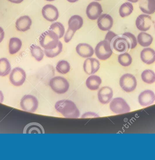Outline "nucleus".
Wrapping results in <instances>:
<instances>
[{
  "instance_id": "obj_24",
  "label": "nucleus",
  "mask_w": 155,
  "mask_h": 160,
  "mask_svg": "<svg viewBox=\"0 0 155 160\" xmlns=\"http://www.w3.org/2000/svg\"><path fill=\"white\" fill-rule=\"evenodd\" d=\"M153 37L145 32H141L137 36V42L141 46L147 47L149 46L153 42Z\"/></svg>"
},
{
  "instance_id": "obj_8",
  "label": "nucleus",
  "mask_w": 155,
  "mask_h": 160,
  "mask_svg": "<svg viewBox=\"0 0 155 160\" xmlns=\"http://www.w3.org/2000/svg\"><path fill=\"white\" fill-rule=\"evenodd\" d=\"M25 71L19 67L14 68L9 76V80L12 85L16 87L21 86L26 79Z\"/></svg>"
},
{
  "instance_id": "obj_11",
  "label": "nucleus",
  "mask_w": 155,
  "mask_h": 160,
  "mask_svg": "<svg viewBox=\"0 0 155 160\" xmlns=\"http://www.w3.org/2000/svg\"><path fill=\"white\" fill-rule=\"evenodd\" d=\"M152 21L151 18L148 15L141 14L136 18L135 25L136 28L141 31L146 32L151 28Z\"/></svg>"
},
{
  "instance_id": "obj_38",
  "label": "nucleus",
  "mask_w": 155,
  "mask_h": 160,
  "mask_svg": "<svg viewBox=\"0 0 155 160\" xmlns=\"http://www.w3.org/2000/svg\"><path fill=\"white\" fill-rule=\"evenodd\" d=\"M8 1L12 3H16V4H19L23 2V0H8Z\"/></svg>"
},
{
  "instance_id": "obj_21",
  "label": "nucleus",
  "mask_w": 155,
  "mask_h": 160,
  "mask_svg": "<svg viewBox=\"0 0 155 160\" xmlns=\"http://www.w3.org/2000/svg\"><path fill=\"white\" fill-rule=\"evenodd\" d=\"M83 20L80 16L74 15L71 17L68 22V29L75 32L83 26Z\"/></svg>"
},
{
  "instance_id": "obj_26",
  "label": "nucleus",
  "mask_w": 155,
  "mask_h": 160,
  "mask_svg": "<svg viewBox=\"0 0 155 160\" xmlns=\"http://www.w3.org/2000/svg\"><path fill=\"white\" fill-rule=\"evenodd\" d=\"M11 70V65L9 61L6 58L0 59V76L7 75Z\"/></svg>"
},
{
  "instance_id": "obj_25",
  "label": "nucleus",
  "mask_w": 155,
  "mask_h": 160,
  "mask_svg": "<svg viewBox=\"0 0 155 160\" xmlns=\"http://www.w3.org/2000/svg\"><path fill=\"white\" fill-rule=\"evenodd\" d=\"M22 46V42L20 39L17 38H12L9 41V52L11 55H14L17 53Z\"/></svg>"
},
{
  "instance_id": "obj_3",
  "label": "nucleus",
  "mask_w": 155,
  "mask_h": 160,
  "mask_svg": "<svg viewBox=\"0 0 155 160\" xmlns=\"http://www.w3.org/2000/svg\"><path fill=\"white\" fill-rule=\"evenodd\" d=\"M49 84L52 90L58 94L65 93L70 87V84L66 79L60 76L52 78L49 81Z\"/></svg>"
},
{
  "instance_id": "obj_19",
  "label": "nucleus",
  "mask_w": 155,
  "mask_h": 160,
  "mask_svg": "<svg viewBox=\"0 0 155 160\" xmlns=\"http://www.w3.org/2000/svg\"><path fill=\"white\" fill-rule=\"evenodd\" d=\"M32 24V20L28 16H23L16 21V27L19 31L25 32L30 29Z\"/></svg>"
},
{
  "instance_id": "obj_43",
  "label": "nucleus",
  "mask_w": 155,
  "mask_h": 160,
  "mask_svg": "<svg viewBox=\"0 0 155 160\" xmlns=\"http://www.w3.org/2000/svg\"><path fill=\"white\" fill-rule=\"evenodd\" d=\"M94 1H101V0H94Z\"/></svg>"
},
{
  "instance_id": "obj_36",
  "label": "nucleus",
  "mask_w": 155,
  "mask_h": 160,
  "mask_svg": "<svg viewBox=\"0 0 155 160\" xmlns=\"http://www.w3.org/2000/svg\"><path fill=\"white\" fill-rule=\"evenodd\" d=\"M75 32L72 31L70 30H67V32L65 33V36H64V41L65 42L68 43L71 40Z\"/></svg>"
},
{
  "instance_id": "obj_28",
  "label": "nucleus",
  "mask_w": 155,
  "mask_h": 160,
  "mask_svg": "<svg viewBox=\"0 0 155 160\" xmlns=\"http://www.w3.org/2000/svg\"><path fill=\"white\" fill-rule=\"evenodd\" d=\"M133 10V6L132 3L129 2H125L120 8V15L122 18L129 16L132 13Z\"/></svg>"
},
{
  "instance_id": "obj_41",
  "label": "nucleus",
  "mask_w": 155,
  "mask_h": 160,
  "mask_svg": "<svg viewBox=\"0 0 155 160\" xmlns=\"http://www.w3.org/2000/svg\"><path fill=\"white\" fill-rule=\"evenodd\" d=\"M130 2H133V3H136L137 2H138L139 0H128Z\"/></svg>"
},
{
  "instance_id": "obj_23",
  "label": "nucleus",
  "mask_w": 155,
  "mask_h": 160,
  "mask_svg": "<svg viewBox=\"0 0 155 160\" xmlns=\"http://www.w3.org/2000/svg\"><path fill=\"white\" fill-rule=\"evenodd\" d=\"M23 133H45V130L42 125L37 122H31L26 125Z\"/></svg>"
},
{
  "instance_id": "obj_17",
  "label": "nucleus",
  "mask_w": 155,
  "mask_h": 160,
  "mask_svg": "<svg viewBox=\"0 0 155 160\" xmlns=\"http://www.w3.org/2000/svg\"><path fill=\"white\" fill-rule=\"evenodd\" d=\"M77 53L83 58H89L94 54V50L91 46L87 43H80L76 48Z\"/></svg>"
},
{
  "instance_id": "obj_31",
  "label": "nucleus",
  "mask_w": 155,
  "mask_h": 160,
  "mask_svg": "<svg viewBox=\"0 0 155 160\" xmlns=\"http://www.w3.org/2000/svg\"><path fill=\"white\" fill-rule=\"evenodd\" d=\"M56 69L57 72L59 73L65 74L70 71V63L66 61H59L56 65Z\"/></svg>"
},
{
  "instance_id": "obj_39",
  "label": "nucleus",
  "mask_w": 155,
  "mask_h": 160,
  "mask_svg": "<svg viewBox=\"0 0 155 160\" xmlns=\"http://www.w3.org/2000/svg\"><path fill=\"white\" fill-rule=\"evenodd\" d=\"M4 97L3 94L2 93V92L0 91V103H2L3 101Z\"/></svg>"
},
{
  "instance_id": "obj_7",
  "label": "nucleus",
  "mask_w": 155,
  "mask_h": 160,
  "mask_svg": "<svg viewBox=\"0 0 155 160\" xmlns=\"http://www.w3.org/2000/svg\"><path fill=\"white\" fill-rule=\"evenodd\" d=\"M21 109L29 112H34L37 110L38 102L37 98L31 95H26L21 100Z\"/></svg>"
},
{
  "instance_id": "obj_14",
  "label": "nucleus",
  "mask_w": 155,
  "mask_h": 160,
  "mask_svg": "<svg viewBox=\"0 0 155 160\" xmlns=\"http://www.w3.org/2000/svg\"><path fill=\"white\" fill-rule=\"evenodd\" d=\"M139 103L143 107L152 104L155 101V94L152 91L147 90L141 92L138 96Z\"/></svg>"
},
{
  "instance_id": "obj_6",
  "label": "nucleus",
  "mask_w": 155,
  "mask_h": 160,
  "mask_svg": "<svg viewBox=\"0 0 155 160\" xmlns=\"http://www.w3.org/2000/svg\"><path fill=\"white\" fill-rule=\"evenodd\" d=\"M120 85L121 88L127 92L134 90L137 86V80L135 77L131 74L122 75L120 79Z\"/></svg>"
},
{
  "instance_id": "obj_15",
  "label": "nucleus",
  "mask_w": 155,
  "mask_h": 160,
  "mask_svg": "<svg viewBox=\"0 0 155 160\" xmlns=\"http://www.w3.org/2000/svg\"><path fill=\"white\" fill-rule=\"evenodd\" d=\"M97 25L99 29L103 31H109L113 27V18L107 14L101 15L98 18Z\"/></svg>"
},
{
  "instance_id": "obj_37",
  "label": "nucleus",
  "mask_w": 155,
  "mask_h": 160,
  "mask_svg": "<svg viewBox=\"0 0 155 160\" xmlns=\"http://www.w3.org/2000/svg\"><path fill=\"white\" fill-rule=\"evenodd\" d=\"M4 37V32L3 29L0 27V43L2 42Z\"/></svg>"
},
{
  "instance_id": "obj_4",
  "label": "nucleus",
  "mask_w": 155,
  "mask_h": 160,
  "mask_svg": "<svg viewBox=\"0 0 155 160\" xmlns=\"http://www.w3.org/2000/svg\"><path fill=\"white\" fill-rule=\"evenodd\" d=\"M94 51L98 59L101 60H106L112 56L113 48L110 44L104 40L97 45Z\"/></svg>"
},
{
  "instance_id": "obj_42",
  "label": "nucleus",
  "mask_w": 155,
  "mask_h": 160,
  "mask_svg": "<svg viewBox=\"0 0 155 160\" xmlns=\"http://www.w3.org/2000/svg\"><path fill=\"white\" fill-rule=\"evenodd\" d=\"M45 1H47L48 2H52L54 1H55V0H45Z\"/></svg>"
},
{
  "instance_id": "obj_40",
  "label": "nucleus",
  "mask_w": 155,
  "mask_h": 160,
  "mask_svg": "<svg viewBox=\"0 0 155 160\" xmlns=\"http://www.w3.org/2000/svg\"><path fill=\"white\" fill-rule=\"evenodd\" d=\"M68 2H71V3H73V2H76L78 1V0H67Z\"/></svg>"
},
{
  "instance_id": "obj_1",
  "label": "nucleus",
  "mask_w": 155,
  "mask_h": 160,
  "mask_svg": "<svg viewBox=\"0 0 155 160\" xmlns=\"http://www.w3.org/2000/svg\"><path fill=\"white\" fill-rule=\"evenodd\" d=\"M55 108L57 111L66 118H77L80 116V112L75 104L71 100H62L55 104Z\"/></svg>"
},
{
  "instance_id": "obj_35",
  "label": "nucleus",
  "mask_w": 155,
  "mask_h": 160,
  "mask_svg": "<svg viewBox=\"0 0 155 160\" xmlns=\"http://www.w3.org/2000/svg\"><path fill=\"white\" fill-rule=\"evenodd\" d=\"M117 35H117L116 34L113 32L109 31L108 32L106 33V35L105 40L108 42L110 44V45H111V47L112 48V45L113 41H114V39H115V38Z\"/></svg>"
},
{
  "instance_id": "obj_12",
  "label": "nucleus",
  "mask_w": 155,
  "mask_h": 160,
  "mask_svg": "<svg viewBox=\"0 0 155 160\" xmlns=\"http://www.w3.org/2000/svg\"><path fill=\"white\" fill-rule=\"evenodd\" d=\"M112 48L119 53H125L127 50L129 49V42L126 38L122 35H117L113 41L112 45Z\"/></svg>"
},
{
  "instance_id": "obj_9",
  "label": "nucleus",
  "mask_w": 155,
  "mask_h": 160,
  "mask_svg": "<svg viewBox=\"0 0 155 160\" xmlns=\"http://www.w3.org/2000/svg\"><path fill=\"white\" fill-rule=\"evenodd\" d=\"M103 10L101 5L99 2H91L87 8L86 14L89 19L96 20L101 15Z\"/></svg>"
},
{
  "instance_id": "obj_16",
  "label": "nucleus",
  "mask_w": 155,
  "mask_h": 160,
  "mask_svg": "<svg viewBox=\"0 0 155 160\" xmlns=\"http://www.w3.org/2000/svg\"><path fill=\"white\" fill-rule=\"evenodd\" d=\"M113 96V90L110 87H103L98 92V99L99 102L103 104H106L109 102Z\"/></svg>"
},
{
  "instance_id": "obj_20",
  "label": "nucleus",
  "mask_w": 155,
  "mask_h": 160,
  "mask_svg": "<svg viewBox=\"0 0 155 160\" xmlns=\"http://www.w3.org/2000/svg\"><path fill=\"white\" fill-rule=\"evenodd\" d=\"M141 59L147 64H151L155 62V51L151 48H145L141 52Z\"/></svg>"
},
{
  "instance_id": "obj_2",
  "label": "nucleus",
  "mask_w": 155,
  "mask_h": 160,
  "mask_svg": "<svg viewBox=\"0 0 155 160\" xmlns=\"http://www.w3.org/2000/svg\"><path fill=\"white\" fill-rule=\"evenodd\" d=\"M59 42L58 35L50 30L42 33L39 37L40 45L45 49L49 50L55 48L59 44Z\"/></svg>"
},
{
  "instance_id": "obj_27",
  "label": "nucleus",
  "mask_w": 155,
  "mask_h": 160,
  "mask_svg": "<svg viewBox=\"0 0 155 160\" xmlns=\"http://www.w3.org/2000/svg\"><path fill=\"white\" fill-rule=\"evenodd\" d=\"M30 49L32 56L37 61L40 62L43 60L44 57V51L40 47L32 44L30 47Z\"/></svg>"
},
{
  "instance_id": "obj_32",
  "label": "nucleus",
  "mask_w": 155,
  "mask_h": 160,
  "mask_svg": "<svg viewBox=\"0 0 155 160\" xmlns=\"http://www.w3.org/2000/svg\"><path fill=\"white\" fill-rule=\"evenodd\" d=\"M63 44L61 42H59V44L57 46V47L53 49H45L44 52L46 56L49 58H53L58 56L59 54H60L61 52L62 51Z\"/></svg>"
},
{
  "instance_id": "obj_10",
  "label": "nucleus",
  "mask_w": 155,
  "mask_h": 160,
  "mask_svg": "<svg viewBox=\"0 0 155 160\" xmlns=\"http://www.w3.org/2000/svg\"><path fill=\"white\" fill-rule=\"evenodd\" d=\"M43 17L49 22L56 21L59 17V12L58 9L52 4L45 5L42 10Z\"/></svg>"
},
{
  "instance_id": "obj_18",
  "label": "nucleus",
  "mask_w": 155,
  "mask_h": 160,
  "mask_svg": "<svg viewBox=\"0 0 155 160\" xmlns=\"http://www.w3.org/2000/svg\"><path fill=\"white\" fill-rule=\"evenodd\" d=\"M139 8L144 13L150 15L155 12V0H140Z\"/></svg>"
},
{
  "instance_id": "obj_29",
  "label": "nucleus",
  "mask_w": 155,
  "mask_h": 160,
  "mask_svg": "<svg viewBox=\"0 0 155 160\" xmlns=\"http://www.w3.org/2000/svg\"><path fill=\"white\" fill-rule=\"evenodd\" d=\"M49 30L54 32L59 37V39L62 38L65 32L64 26L60 22H56L51 24Z\"/></svg>"
},
{
  "instance_id": "obj_33",
  "label": "nucleus",
  "mask_w": 155,
  "mask_h": 160,
  "mask_svg": "<svg viewBox=\"0 0 155 160\" xmlns=\"http://www.w3.org/2000/svg\"><path fill=\"white\" fill-rule=\"evenodd\" d=\"M118 60L120 65L124 67H127L131 64L132 58L130 54L125 52L118 56Z\"/></svg>"
},
{
  "instance_id": "obj_34",
  "label": "nucleus",
  "mask_w": 155,
  "mask_h": 160,
  "mask_svg": "<svg viewBox=\"0 0 155 160\" xmlns=\"http://www.w3.org/2000/svg\"><path fill=\"white\" fill-rule=\"evenodd\" d=\"M121 35L126 38L128 41L129 46V49H134L136 47L137 44V39L133 33L129 32H126Z\"/></svg>"
},
{
  "instance_id": "obj_5",
  "label": "nucleus",
  "mask_w": 155,
  "mask_h": 160,
  "mask_svg": "<svg viewBox=\"0 0 155 160\" xmlns=\"http://www.w3.org/2000/svg\"><path fill=\"white\" fill-rule=\"evenodd\" d=\"M110 108L116 114L128 113L130 111L129 106L121 98H114L110 103Z\"/></svg>"
},
{
  "instance_id": "obj_30",
  "label": "nucleus",
  "mask_w": 155,
  "mask_h": 160,
  "mask_svg": "<svg viewBox=\"0 0 155 160\" xmlns=\"http://www.w3.org/2000/svg\"><path fill=\"white\" fill-rule=\"evenodd\" d=\"M141 78L143 81L151 84L155 82V73L152 70H146L142 72Z\"/></svg>"
},
{
  "instance_id": "obj_13",
  "label": "nucleus",
  "mask_w": 155,
  "mask_h": 160,
  "mask_svg": "<svg viewBox=\"0 0 155 160\" xmlns=\"http://www.w3.org/2000/svg\"><path fill=\"white\" fill-rule=\"evenodd\" d=\"M100 68V62L94 58H88L85 61L83 68L86 73L93 74L98 72Z\"/></svg>"
},
{
  "instance_id": "obj_22",
  "label": "nucleus",
  "mask_w": 155,
  "mask_h": 160,
  "mask_svg": "<svg viewBox=\"0 0 155 160\" xmlns=\"http://www.w3.org/2000/svg\"><path fill=\"white\" fill-rule=\"evenodd\" d=\"M101 83L102 80L101 78L96 75L90 76L86 80L87 88L92 91L98 89Z\"/></svg>"
}]
</instances>
